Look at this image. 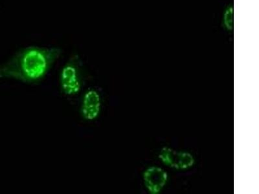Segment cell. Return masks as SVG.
<instances>
[{"label": "cell", "instance_id": "4", "mask_svg": "<svg viewBox=\"0 0 259 194\" xmlns=\"http://www.w3.org/2000/svg\"><path fill=\"white\" fill-rule=\"evenodd\" d=\"M159 158L163 163L176 169L185 170L194 165V159L190 154L164 148L159 154Z\"/></svg>", "mask_w": 259, "mask_h": 194}, {"label": "cell", "instance_id": "1", "mask_svg": "<svg viewBox=\"0 0 259 194\" xmlns=\"http://www.w3.org/2000/svg\"><path fill=\"white\" fill-rule=\"evenodd\" d=\"M62 54L61 48L30 46L0 65V78L34 84L46 77Z\"/></svg>", "mask_w": 259, "mask_h": 194}, {"label": "cell", "instance_id": "2", "mask_svg": "<svg viewBox=\"0 0 259 194\" xmlns=\"http://www.w3.org/2000/svg\"><path fill=\"white\" fill-rule=\"evenodd\" d=\"M79 57H71L64 65L60 73V85L65 95L73 96L80 93L82 87Z\"/></svg>", "mask_w": 259, "mask_h": 194}, {"label": "cell", "instance_id": "3", "mask_svg": "<svg viewBox=\"0 0 259 194\" xmlns=\"http://www.w3.org/2000/svg\"><path fill=\"white\" fill-rule=\"evenodd\" d=\"M102 109V99L97 89H88L82 96L80 105L81 116L87 121H94L98 119Z\"/></svg>", "mask_w": 259, "mask_h": 194}, {"label": "cell", "instance_id": "5", "mask_svg": "<svg viewBox=\"0 0 259 194\" xmlns=\"http://www.w3.org/2000/svg\"><path fill=\"white\" fill-rule=\"evenodd\" d=\"M145 186L150 193H158L163 188L167 180V174L159 167H151L144 173Z\"/></svg>", "mask_w": 259, "mask_h": 194}, {"label": "cell", "instance_id": "6", "mask_svg": "<svg viewBox=\"0 0 259 194\" xmlns=\"http://www.w3.org/2000/svg\"><path fill=\"white\" fill-rule=\"evenodd\" d=\"M222 22L224 29L228 31H232L233 29V8L229 6L224 9Z\"/></svg>", "mask_w": 259, "mask_h": 194}]
</instances>
